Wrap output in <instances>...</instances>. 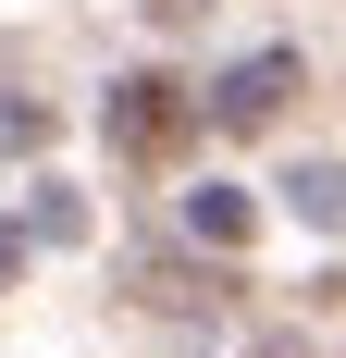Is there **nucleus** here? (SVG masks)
<instances>
[]
</instances>
